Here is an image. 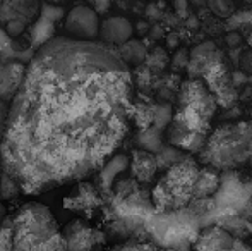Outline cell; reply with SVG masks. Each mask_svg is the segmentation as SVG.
<instances>
[{
	"label": "cell",
	"instance_id": "obj_15",
	"mask_svg": "<svg viewBox=\"0 0 252 251\" xmlns=\"http://www.w3.org/2000/svg\"><path fill=\"white\" fill-rule=\"evenodd\" d=\"M24 74L26 66L21 62H5L0 66V100L7 104L14 100L23 84Z\"/></svg>",
	"mask_w": 252,
	"mask_h": 251
},
{
	"label": "cell",
	"instance_id": "obj_4",
	"mask_svg": "<svg viewBox=\"0 0 252 251\" xmlns=\"http://www.w3.org/2000/svg\"><path fill=\"white\" fill-rule=\"evenodd\" d=\"M2 227L9 229L14 251H65L62 229L43 203L21 205L7 215Z\"/></svg>",
	"mask_w": 252,
	"mask_h": 251
},
{
	"label": "cell",
	"instance_id": "obj_12",
	"mask_svg": "<svg viewBox=\"0 0 252 251\" xmlns=\"http://www.w3.org/2000/svg\"><path fill=\"white\" fill-rule=\"evenodd\" d=\"M190 251H251L242 239L235 238L223 227L213 225L199 231Z\"/></svg>",
	"mask_w": 252,
	"mask_h": 251
},
{
	"label": "cell",
	"instance_id": "obj_13",
	"mask_svg": "<svg viewBox=\"0 0 252 251\" xmlns=\"http://www.w3.org/2000/svg\"><path fill=\"white\" fill-rule=\"evenodd\" d=\"M129 171V157L126 155H113L108 162L94 174L93 184L100 189L103 196L112 191V186L119 181L120 178H124V174Z\"/></svg>",
	"mask_w": 252,
	"mask_h": 251
},
{
	"label": "cell",
	"instance_id": "obj_5",
	"mask_svg": "<svg viewBox=\"0 0 252 251\" xmlns=\"http://www.w3.org/2000/svg\"><path fill=\"white\" fill-rule=\"evenodd\" d=\"M252 141V126L247 122L221 124L208 134L201 160L216 171H232L247 164Z\"/></svg>",
	"mask_w": 252,
	"mask_h": 251
},
{
	"label": "cell",
	"instance_id": "obj_29",
	"mask_svg": "<svg viewBox=\"0 0 252 251\" xmlns=\"http://www.w3.org/2000/svg\"><path fill=\"white\" fill-rule=\"evenodd\" d=\"M251 48H252V40H251Z\"/></svg>",
	"mask_w": 252,
	"mask_h": 251
},
{
	"label": "cell",
	"instance_id": "obj_20",
	"mask_svg": "<svg viewBox=\"0 0 252 251\" xmlns=\"http://www.w3.org/2000/svg\"><path fill=\"white\" fill-rule=\"evenodd\" d=\"M108 251H177L173 248H165L159 246L153 241H146V239H126V241L119 243Z\"/></svg>",
	"mask_w": 252,
	"mask_h": 251
},
{
	"label": "cell",
	"instance_id": "obj_10",
	"mask_svg": "<svg viewBox=\"0 0 252 251\" xmlns=\"http://www.w3.org/2000/svg\"><path fill=\"white\" fill-rule=\"evenodd\" d=\"M225 57L218 59L202 72L201 79L209 88L213 97L216 98V104L223 105V107H232L237 100V91L233 88L232 74H230L228 67H226Z\"/></svg>",
	"mask_w": 252,
	"mask_h": 251
},
{
	"label": "cell",
	"instance_id": "obj_2",
	"mask_svg": "<svg viewBox=\"0 0 252 251\" xmlns=\"http://www.w3.org/2000/svg\"><path fill=\"white\" fill-rule=\"evenodd\" d=\"M216 98L202 79L182 84L177 98L175 114L168 124V141L184 151H201L209 134V122L216 112Z\"/></svg>",
	"mask_w": 252,
	"mask_h": 251
},
{
	"label": "cell",
	"instance_id": "obj_3",
	"mask_svg": "<svg viewBox=\"0 0 252 251\" xmlns=\"http://www.w3.org/2000/svg\"><path fill=\"white\" fill-rule=\"evenodd\" d=\"M155 212L151 193L141 188V182L132 176H124L105 196L101 214L112 236L141 239L139 234L146 231L148 220Z\"/></svg>",
	"mask_w": 252,
	"mask_h": 251
},
{
	"label": "cell",
	"instance_id": "obj_7",
	"mask_svg": "<svg viewBox=\"0 0 252 251\" xmlns=\"http://www.w3.org/2000/svg\"><path fill=\"white\" fill-rule=\"evenodd\" d=\"M41 0H0V28L17 38L38 21Z\"/></svg>",
	"mask_w": 252,
	"mask_h": 251
},
{
	"label": "cell",
	"instance_id": "obj_17",
	"mask_svg": "<svg viewBox=\"0 0 252 251\" xmlns=\"http://www.w3.org/2000/svg\"><path fill=\"white\" fill-rule=\"evenodd\" d=\"M223 54L215 47V43H202L192 52L189 61V72L192 79H201L202 72L215 61L221 59Z\"/></svg>",
	"mask_w": 252,
	"mask_h": 251
},
{
	"label": "cell",
	"instance_id": "obj_24",
	"mask_svg": "<svg viewBox=\"0 0 252 251\" xmlns=\"http://www.w3.org/2000/svg\"><path fill=\"white\" fill-rule=\"evenodd\" d=\"M0 251H14L9 229L2 227V225H0Z\"/></svg>",
	"mask_w": 252,
	"mask_h": 251
},
{
	"label": "cell",
	"instance_id": "obj_11",
	"mask_svg": "<svg viewBox=\"0 0 252 251\" xmlns=\"http://www.w3.org/2000/svg\"><path fill=\"white\" fill-rule=\"evenodd\" d=\"M100 17L91 7L77 5L65 17V31L69 38L79 41H96L100 38Z\"/></svg>",
	"mask_w": 252,
	"mask_h": 251
},
{
	"label": "cell",
	"instance_id": "obj_28",
	"mask_svg": "<svg viewBox=\"0 0 252 251\" xmlns=\"http://www.w3.org/2000/svg\"><path fill=\"white\" fill-rule=\"evenodd\" d=\"M244 2H246V3H251V5H252V0H244Z\"/></svg>",
	"mask_w": 252,
	"mask_h": 251
},
{
	"label": "cell",
	"instance_id": "obj_19",
	"mask_svg": "<svg viewBox=\"0 0 252 251\" xmlns=\"http://www.w3.org/2000/svg\"><path fill=\"white\" fill-rule=\"evenodd\" d=\"M139 148L148 151H153V153H159L163 150V136H161V129L156 126H151L148 129H143L139 133Z\"/></svg>",
	"mask_w": 252,
	"mask_h": 251
},
{
	"label": "cell",
	"instance_id": "obj_16",
	"mask_svg": "<svg viewBox=\"0 0 252 251\" xmlns=\"http://www.w3.org/2000/svg\"><path fill=\"white\" fill-rule=\"evenodd\" d=\"M158 171V158L153 151L137 148L129 157V174L141 184L151 182Z\"/></svg>",
	"mask_w": 252,
	"mask_h": 251
},
{
	"label": "cell",
	"instance_id": "obj_27",
	"mask_svg": "<svg viewBox=\"0 0 252 251\" xmlns=\"http://www.w3.org/2000/svg\"><path fill=\"white\" fill-rule=\"evenodd\" d=\"M2 174H3V165H2V160H0V179H2Z\"/></svg>",
	"mask_w": 252,
	"mask_h": 251
},
{
	"label": "cell",
	"instance_id": "obj_22",
	"mask_svg": "<svg viewBox=\"0 0 252 251\" xmlns=\"http://www.w3.org/2000/svg\"><path fill=\"white\" fill-rule=\"evenodd\" d=\"M208 5L215 16L221 19H228L235 12V2L233 0H208Z\"/></svg>",
	"mask_w": 252,
	"mask_h": 251
},
{
	"label": "cell",
	"instance_id": "obj_21",
	"mask_svg": "<svg viewBox=\"0 0 252 251\" xmlns=\"http://www.w3.org/2000/svg\"><path fill=\"white\" fill-rule=\"evenodd\" d=\"M19 194H23L19 182H17L9 172H5V169H3L2 179H0V200L10 201V200H14V198L19 196Z\"/></svg>",
	"mask_w": 252,
	"mask_h": 251
},
{
	"label": "cell",
	"instance_id": "obj_8",
	"mask_svg": "<svg viewBox=\"0 0 252 251\" xmlns=\"http://www.w3.org/2000/svg\"><path fill=\"white\" fill-rule=\"evenodd\" d=\"M65 251H101L106 245V232L94 227L86 218H74L62 229Z\"/></svg>",
	"mask_w": 252,
	"mask_h": 251
},
{
	"label": "cell",
	"instance_id": "obj_25",
	"mask_svg": "<svg viewBox=\"0 0 252 251\" xmlns=\"http://www.w3.org/2000/svg\"><path fill=\"white\" fill-rule=\"evenodd\" d=\"M5 217H7V210H5V207H3L2 200H0V225H2V222L5 220Z\"/></svg>",
	"mask_w": 252,
	"mask_h": 251
},
{
	"label": "cell",
	"instance_id": "obj_6",
	"mask_svg": "<svg viewBox=\"0 0 252 251\" xmlns=\"http://www.w3.org/2000/svg\"><path fill=\"white\" fill-rule=\"evenodd\" d=\"M201 167L192 157H182L165 169L151 191V201L156 212H177L184 210L194 201L196 182Z\"/></svg>",
	"mask_w": 252,
	"mask_h": 251
},
{
	"label": "cell",
	"instance_id": "obj_26",
	"mask_svg": "<svg viewBox=\"0 0 252 251\" xmlns=\"http://www.w3.org/2000/svg\"><path fill=\"white\" fill-rule=\"evenodd\" d=\"M247 164L252 167V141H251V150H249V160H247Z\"/></svg>",
	"mask_w": 252,
	"mask_h": 251
},
{
	"label": "cell",
	"instance_id": "obj_23",
	"mask_svg": "<svg viewBox=\"0 0 252 251\" xmlns=\"http://www.w3.org/2000/svg\"><path fill=\"white\" fill-rule=\"evenodd\" d=\"M9 110H10V104L0 100V143H2L3 134H5L7 119H9Z\"/></svg>",
	"mask_w": 252,
	"mask_h": 251
},
{
	"label": "cell",
	"instance_id": "obj_18",
	"mask_svg": "<svg viewBox=\"0 0 252 251\" xmlns=\"http://www.w3.org/2000/svg\"><path fill=\"white\" fill-rule=\"evenodd\" d=\"M220 174L215 167H201V172H199V178H197V182H196V194H194V201H201V200H206V198L213 196L216 191L220 189Z\"/></svg>",
	"mask_w": 252,
	"mask_h": 251
},
{
	"label": "cell",
	"instance_id": "obj_9",
	"mask_svg": "<svg viewBox=\"0 0 252 251\" xmlns=\"http://www.w3.org/2000/svg\"><path fill=\"white\" fill-rule=\"evenodd\" d=\"M103 205H105V196L93 182H88L86 179L77 181L72 193L63 198V208L74 212L86 220L96 218L103 212Z\"/></svg>",
	"mask_w": 252,
	"mask_h": 251
},
{
	"label": "cell",
	"instance_id": "obj_1",
	"mask_svg": "<svg viewBox=\"0 0 252 251\" xmlns=\"http://www.w3.org/2000/svg\"><path fill=\"white\" fill-rule=\"evenodd\" d=\"M134 84L122 55L69 36L45 43L10 102L0 160L26 196L94 176L129 133Z\"/></svg>",
	"mask_w": 252,
	"mask_h": 251
},
{
	"label": "cell",
	"instance_id": "obj_14",
	"mask_svg": "<svg viewBox=\"0 0 252 251\" xmlns=\"http://www.w3.org/2000/svg\"><path fill=\"white\" fill-rule=\"evenodd\" d=\"M132 24L126 17H108L100 24V40L108 47H122L132 38Z\"/></svg>",
	"mask_w": 252,
	"mask_h": 251
}]
</instances>
